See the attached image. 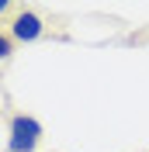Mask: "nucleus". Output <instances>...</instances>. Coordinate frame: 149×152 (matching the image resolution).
<instances>
[{"label": "nucleus", "instance_id": "1", "mask_svg": "<svg viewBox=\"0 0 149 152\" xmlns=\"http://www.w3.org/2000/svg\"><path fill=\"white\" fill-rule=\"evenodd\" d=\"M38 138H42V124L31 118V114H14L10 118V142L7 152H35Z\"/></svg>", "mask_w": 149, "mask_h": 152}, {"label": "nucleus", "instance_id": "2", "mask_svg": "<svg viewBox=\"0 0 149 152\" xmlns=\"http://www.w3.org/2000/svg\"><path fill=\"white\" fill-rule=\"evenodd\" d=\"M38 35H42V18L35 10H18L14 24H10V38L14 42H35Z\"/></svg>", "mask_w": 149, "mask_h": 152}, {"label": "nucleus", "instance_id": "3", "mask_svg": "<svg viewBox=\"0 0 149 152\" xmlns=\"http://www.w3.org/2000/svg\"><path fill=\"white\" fill-rule=\"evenodd\" d=\"M10 52H14V38L0 31V59H10Z\"/></svg>", "mask_w": 149, "mask_h": 152}, {"label": "nucleus", "instance_id": "4", "mask_svg": "<svg viewBox=\"0 0 149 152\" xmlns=\"http://www.w3.org/2000/svg\"><path fill=\"white\" fill-rule=\"evenodd\" d=\"M7 7H10V4H7V0H0V14H7Z\"/></svg>", "mask_w": 149, "mask_h": 152}]
</instances>
